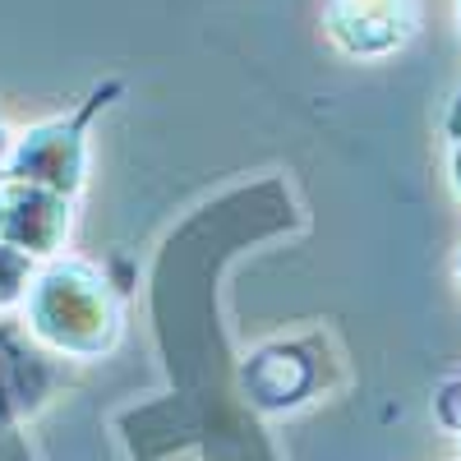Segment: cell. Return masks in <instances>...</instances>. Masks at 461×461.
<instances>
[{
	"label": "cell",
	"mask_w": 461,
	"mask_h": 461,
	"mask_svg": "<svg viewBox=\"0 0 461 461\" xmlns=\"http://www.w3.org/2000/svg\"><path fill=\"white\" fill-rule=\"evenodd\" d=\"M32 277H37V273H32V258L0 240V310H14V304H23Z\"/></svg>",
	"instance_id": "8992f818"
},
{
	"label": "cell",
	"mask_w": 461,
	"mask_h": 461,
	"mask_svg": "<svg viewBox=\"0 0 461 461\" xmlns=\"http://www.w3.org/2000/svg\"><path fill=\"white\" fill-rule=\"evenodd\" d=\"M0 212H5V180H0Z\"/></svg>",
	"instance_id": "9c48e42d"
},
{
	"label": "cell",
	"mask_w": 461,
	"mask_h": 461,
	"mask_svg": "<svg viewBox=\"0 0 461 461\" xmlns=\"http://www.w3.org/2000/svg\"><path fill=\"white\" fill-rule=\"evenodd\" d=\"M456 14H461V0H456Z\"/></svg>",
	"instance_id": "8fae6325"
},
{
	"label": "cell",
	"mask_w": 461,
	"mask_h": 461,
	"mask_svg": "<svg viewBox=\"0 0 461 461\" xmlns=\"http://www.w3.org/2000/svg\"><path fill=\"white\" fill-rule=\"evenodd\" d=\"M456 273H461V258H456Z\"/></svg>",
	"instance_id": "7c38bea8"
},
{
	"label": "cell",
	"mask_w": 461,
	"mask_h": 461,
	"mask_svg": "<svg viewBox=\"0 0 461 461\" xmlns=\"http://www.w3.org/2000/svg\"><path fill=\"white\" fill-rule=\"evenodd\" d=\"M51 383H56L51 360L37 351L19 328L0 323V429L14 425L23 411L42 406Z\"/></svg>",
	"instance_id": "5b68a950"
},
{
	"label": "cell",
	"mask_w": 461,
	"mask_h": 461,
	"mask_svg": "<svg viewBox=\"0 0 461 461\" xmlns=\"http://www.w3.org/2000/svg\"><path fill=\"white\" fill-rule=\"evenodd\" d=\"M452 425H461V415H452Z\"/></svg>",
	"instance_id": "30bf717a"
},
{
	"label": "cell",
	"mask_w": 461,
	"mask_h": 461,
	"mask_svg": "<svg viewBox=\"0 0 461 461\" xmlns=\"http://www.w3.org/2000/svg\"><path fill=\"white\" fill-rule=\"evenodd\" d=\"M28 332L60 356L93 360L121 332V300L84 258H51L23 295Z\"/></svg>",
	"instance_id": "6da1fadb"
},
{
	"label": "cell",
	"mask_w": 461,
	"mask_h": 461,
	"mask_svg": "<svg viewBox=\"0 0 461 461\" xmlns=\"http://www.w3.org/2000/svg\"><path fill=\"white\" fill-rule=\"evenodd\" d=\"M447 130H452V180H456V194H461V97H456V106H452Z\"/></svg>",
	"instance_id": "52a82bcc"
},
{
	"label": "cell",
	"mask_w": 461,
	"mask_h": 461,
	"mask_svg": "<svg viewBox=\"0 0 461 461\" xmlns=\"http://www.w3.org/2000/svg\"><path fill=\"white\" fill-rule=\"evenodd\" d=\"M121 93V79H106L88 93V102L74 111V115H60V121H47V125H32L28 134H19L10 143V158H5V176L10 185H37V189H51V194H65L74 199L84 185V167H88V121Z\"/></svg>",
	"instance_id": "7a4b0ae2"
},
{
	"label": "cell",
	"mask_w": 461,
	"mask_h": 461,
	"mask_svg": "<svg viewBox=\"0 0 461 461\" xmlns=\"http://www.w3.org/2000/svg\"><path fill=\"white\" fill-rule=\"evenodd\" d=\"M69 236V199L37 185L5 180V212H0V240L10 249L37 258H56Z\"/></svg>",
	"instance_id": "277c9868"
},
{
	"label": "cell",
	"mask_w": 461,
	"mask_h": 461,
	"mask_svg": "<svg viewBox=\"0 0 461 461\" xmlns=\"http://www.w3.org/2000/svg\"><path fill=\"white\" fill-rule=\"evenodd\" d=\"M415 23H420V0H328L323 14V28L337 42V51L356 60L406 47Z\"/></svg>",
	"instance_id": "3957f363"
},
{
	"label": "cell",
	"mask_w": 461,
	"mask_h": 461,
	"mask_svg": "<svg viewBox=\"0 0 461 461\" xmlns=\"http://www.w3.org/2000/svg\"><path fill=\"white\" fill-rule=\"evenodd\" d=\"M10 143H14V139L5 134V125H0V167H5V158H10Z\"/></svg>",
	"instance_id": "ba28073f"
}]
</instances>
